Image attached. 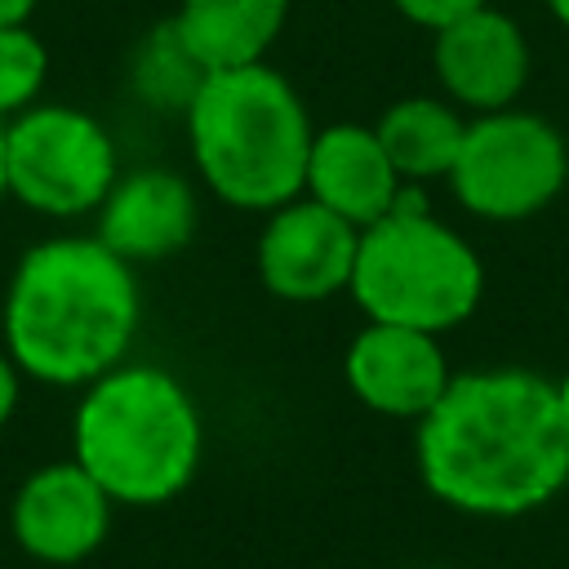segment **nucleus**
Instances as JSON below:
<instances>
[{"label":"nucleus","mask_w":569,"mask_h":569,"mask_svg":"<svg viewBox=\"0 0 569 569\" xmlns=\"http://www.w3.org/2000/svg\"><path fill=\"white\" fill-rule=\"evenodd\" d=\"M427 493L462 516H525L569 480V422L556 382L533 369L453 373L418 418L413 440Z\"/></svg>","instance_id":"1"},{"label":"nucleus","mask_w":569,"mask_h":569,"mask_svg":"<svg viewBox=\"0 0 569 569\" xmlns=\"http://www.w3.org/2000/svg\"><path fill=\"white\" fill-rule=\"evenodd\" d=\"M142 329L138 267L93 231L49 236L22 249L0 298V347L22 378L80 391L129 360Z\"/></svg>","instance_id":"2"},{"label":"nucleus","mask_w":569,"mask_h":569,"mask_svg":"<svg viewBox=\"0 0 569 569\" xmlns=\"http://www.w3.org/2000/svg\"><path fill=\"white\" fill-rule=\"evenodd\" d=\"M71 458L116 507H164L200 471L204 418L178 373L120 360L71 409Z\"/></svg>","instance_id":"3"},{"label":"nucleus","mask_w":569,"mask_h":569,"mask_svg":"<svg viewBox=\"0 0 569 569\" xmlns=\"http://www.w3.org/2000/svg\"><path fill=\"white\" fill-rule=\"evenodd\" d=\"M200 187L244 213H271L302 196L316 120L284 71L249 62L209 71L182 111Z\"/></svg>","instance_id":"4"},{"label":"nucleus","mask_w":569,"mask_h":569,"mask_svg":"<svg viewBox=\"0 0 569 569\" xmlns=\"http://www.w3.org/2000/svg\"><path fill=\"white\" fill-rule=\"evenodd\" d=\"M347 293L365 320L445 333L480 307L485 267L462 231L440 222L427 196L405 182L396 204L360 227Z\"/></svg>","instance_id":"5"},{"label":"nucleus","mask_w":569,"mask_h":569,"mask_svg":"<svg viewBox=\"0 0 569 569\" xmlns=\"http://www.w3.org/2000/svg\"><path fill=\"white\" fill-rule=\"evenodd\" d=\"M116 173V138L84 107L36 102L4 120V191L40 218L71 222L93 213Z\"/></svg>","instance_id":"6"},{"label":"nucleus","mask_w":569,"mask_h":569,"mask_svg":"<svg viewBox=\"0 0 569 569\" xmlns=\"http://www.w3.org/2000/svg\"><path fill=\"white\" fill-rule=\"evenodd\" d=\"M569 178V147L560 129L533 111H480L462 129L449 169L458 204L489 222H520L547 209Z\"/></svg>","instance_id":"7"},{"label":"nucleus","mask_w":569,"mask_h":569,"mask_svg":"<svg viewBox=\"0 0 569 569\" xmlns=\"http://www.w3.org/2000/svg\"><path fill=\"white\" fill-rule=\"evenodd\" d=\"M116 502L102 485L67 453L31 467L9 498V538L13 547L53 569H71L102 551L111 533Z\"/></svg>","instance_id":"8"},{"label":"nucleus","mask_w":569,"mask_h":569,"mask_svg":"<svg viewBox=\"0 0 569 569\" xmlns=\"http://www.w3.org/2000/svg\"><path fill=\"white\" fill-rule=\"evenodd\" d=\"M360 227L316 204L311 196H293L276 204L258 231L253 267L271 298L280 302H325L347 293L356 267Z\"/></svg>","instance_id":"9"},{"label":"nucleus","mask_w":569,"mask_h":569,"mask_svg":"<svg viewBox=\"0 0 569 569\" xmlns=\"http://www.w3.org/2000/svg\"><path fill=\"white\" fill-rule=\"evenodd\" d=\"M200 227V191L187 173L164 164L120 169L93 209V236L129 267H151L191 244Z\"/></svg>","instance_id":"10"},{"label":"nucleus","mask_w":569,"mask_h":569,"mask_svg":"<svg viewBox=\"0 0 569 569\" xmlns=\"http://www.w3.org/2000/svg\"><path fill=\"white\" fill-rule=\"evenodd\" d=\"M342 378L365 409H373L382 418L418 422L440 400L453 369L440 347V333L365 320V329L347 342Z\"/></svg>","instance_id":"11"},{"label":"nucleus","mask_w":569,"mask_h":569,"mask_svg":"<svg viewBox=\"0 0 569 569\" xmlns=\"http://www.w3.org/2000/svg\"><path fill=\"white\" fill-rule=\"evenodd\" d=\"M431 71L453 107L502 111L529 80V44L516 18L480 4L431 31Z\"/></svg>","instance_id":"12"},{"label":"nucleus","mask_w":569,"mask_h":569,"mask_svg":"<svg viewBox=\"0 0 569 569\" xmlns=\"http://www.w3.org/2000/svg\"><path fill=\"white\" fill-rule=\"evenodd\" d=\"M400 191H405V178L382 151L373 124H356V120L316 124L307 173H302V196L333 209L351 227H369L396 204Z\"/></svg>","instance_id":"13"},{"label":"nucleus","mask_w":569,"mask_h":569,"mask_svg":"<svg viewBox=\"0 0 569 569\" xmlns=\"http://www.w3.org/2000/svg\"><path fill=\"white\" fill-rule=\"evenodd\" d=\"M169 22L204 71H231L267 62L284 36L289 0H178Z\"/></svg>","instance_id":"14"},{"label":"nucleus","mask_w":569,"mask_h":569,"mask_svg":"<svg viewBox=\"0 0 569 569\" xmlns=\"http://www.w3.org/2000/svg\"><path fill=\"white\" fill-rule=\"evenodd\" d=\"M462 129H467V120L458 116V107L449 98H431V93L396 98L373 120L382 151L391 156L396 173L413 187L431 182V178H449L453 156L462 147Z\"/></svg>","instance_id":"15"},{"label":"nucleus","mask_w":569,"mask_h":569,"mask_svg":"<svg viewBox=\"0 0 569 569\" xmlns=\"http://www.w3.org/2000/svg\"><path fill=\"white\" fill-rule=\"evenodd\" d=\"M204 76L209 71L187 53V44L178 40L169 18L156 22L138 40V49L129 58V89H133V98L142 107H151V111H164V116H182Z\"/></svg>","instance_id":"16"},{"label":"nucleus","mask_w":569,"mask_h":569,"mask_svg":"<svg viewBox=\"0 0 569 569\" xmlns=\"http://www.w3.org/2000/svg\"><path fill=\"white\" fill-rule=\"evenodd\" d=\"M49 80V49L31 22L0 27V120L36 107Z\"/></svg>","instance_id":"17"},{"label":"nucleus","mask_w":569,"mask_h":569,"mask_svg":"<svg viewBox=\"0 0 569 569\" xmlns=\"http://www.w3.org/2000/svg\"><path fill=\"white\" fill-rule=\"evenodd\" d=\"M480 4H489V0H391V9H396L400 18H409L413 27H427V31H436V27H445V22L462 18V13H471V9H480Z\"/></svg>","instance_id":"18"},{"label":"nucleus","mask_w":569,"mask_h":569,"mask_svg":"<svg viewBox=\"0 0 569 569\" xmlns=\"http://www.w3.org/2000/svg\"><path fill=\"white\" fill-rule=\"evenodd\" d=\"M18 400H22V369H18L13 356L0 347V431L13 422Z\"/></svg>","instance_id":"19"},{"label":"nucleus","mask_w":569,"mask_h":569,"mask_svg":"<svg viewBox=\"0 0 569 569\" xmlns=\"http://www.w3.org/2000/svg\"><path fill=\"white\" fill-rule=\"evenodd\" d=\"M36 4H40V0H0V27H22V22H31Z\"/></svg>","instance_id":"20"},{"label":"nucleus","mask_w":569,"mask_h":569,"mask_svg":"<svg viewBox=\"0 0 569 569\" xmlns=\"http://www.w3.org/2000/svg\"><path fill=\"white\" fill-rule=\"evenodd\" d=\"M547 9H551V18H556L560 27H569V0H547Z\"/></svg>","instance_id":"21"},{"label":"nucleus","mask_w":569,"mask_h":569,"mask_svg":"<svg viewBox=\"0 0 569 569\" xmlns=\"http://www.w3.org/2000/svg\"><path fill=\"white\" fill-rule=\"evenodd\" d=\"M556 396H560V413H565V422H569V373L556 382Z\"/></svg>","instance_id":"22"},{"label":"nucleus","mask_w":569,"mask_h":569,"mask_svg":"<svg viewBox=\"0 0 569 569\" xmlns=\"http://www.w3.org/2000/svg\"><path fill=\"white\" fill-rule=\"evenodd\" d=\"M0 200H9V191H4V120H0Z\"/></svg>","instance_id":"23"}]
</instances>
